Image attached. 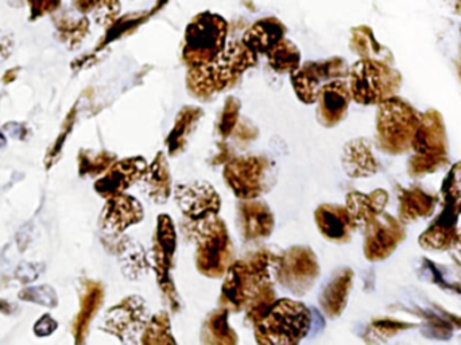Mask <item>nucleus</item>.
Masks as SVG:
<instances>
[{
	"label": "nucleus",
	"instance_id": "obj_1",
	"mask_svg": "<svg viewBox=\"0 0 461 345\" xmlns=\"http://www.w3.org/2000/svg\"><path fill=\"white\" fill-rule=\"evenodd\" d=\"M258 56L243 42H230L211 63L187 69V87L197 99L211 98L214 93L234 87Z\"/></svg>",
	"mask_w": 461,
	"mask_h": 345
},
{
	"label": "nucleus",
	"instance_id": "obj_2",
	"mask_svg": "<svg viewBox=\"0 0 461 345\" xmlns=\"http://www.w3.org/2000/svg\"><path fill=\"white\" fill-rule=\"evenodd\" d=\"M281 256L259 250L248 258L235 261L224 274L220 302L228 312L245 309L251 297L264 283L277 277Z\"/></svg>",
	"mask_w": 461,
	"mask_h": 345
},
{
	"label": "nucleus",
	"instance_id": "obj_3",
	"mask_svg": "<svg viewBox=\"0 0 461 345\" xmlns=\"http://www.w3.org/2000/svg\"><path fill=\"white\" fill-rule=\"evenodd\" d=\"M312 313L302 302L291 298L275 301L269 315L254 326L258 344H299L309 334Z\"/></svg>",
	"mask_w": 461,
	"mask_h": 345
},
{
	"label": "nucleus",
	"instance_id": "obj_4",
	"mask_svg": "<svg viewBox=\"0 0 461 345\" xmlns=\"http://www.w3.org/2000/svg\"><path fill=\"white\" fill-rule=\"evenodd\" d=\"M222 177L238 199H259L277 184V163L267 155H242L225 163Z\"/></svg>",
	"mask_w": 461,
	"mask_h": 345
},
{
	"label": "nucleus",
	"instance_id": "obj_5",
	"mask_svg": "<svg viewBox=\"0 0 461 345\" xmlns=\"http://www.w3.org/2000/svg\"><path fill=\"white\" fill-rule=\"evenodd\" d=\"M196 267L208 278H220L235 262L227 224L219 216L197 221L195 227Z\"/></svg>",
	"mask_w": 461,
	"mask_h": 345
},
{
	"label": "nucleus",
	"instance_id": "obj_6",
	"mask_svg": "<svg viewBox=\"0 0 461 345\" xmlns=\"http://www.w3.org/2000/svg\"><path fill=\"white\" fill-rule=\"evenodd\" d=\"M227 22L219 15L203 13L197 15L185 31L182 58L187 66L211 63L224 49Z\"/></svg>",
	"mask_w": 461,
	"mask_h": 345
},
{
	"label": "nucleus",
	"instance_id": "obj_7",
	"mask_svg": "<svg viewBox=\"0 0 461 345\" xmlns=\"http://www.w3.org/2000/svg\"><path fill=\"white\" fill-rule=\"evenodd\" d=\"M421 119L412 107L391 96L379 104L377 116L378 141L383 149L402 152L413 144Z\"/></svg>",
	"mask_w": 461,
	"mask_h": 345
},
{
	"label": "nucleus",
	"instance_id": "obj_8",
	"mask_svg": "<svg viewBox=\"0 0 461 345\" xmlns=\"http://www.w3.org/2000/svg\"><path fill=\"white\" fill-rule=\"evenodd\" d=\"M399 74L387 65L363 58L350 72L351 96L363 106L380 104L394 96L398 88Z\"/></svg>",
	"mask_w": 461,
	"mask_h": 345
},
{
	"label": "nucleus",
	"instance_id": "obj_9",
	"mask_svg": "<svg viewBox=\"0 0 461 345\" xmlns=\"http://www.w3.org/2000/svg\"><path fill=\"white\" fill-rule=\"evenodd\" d=\"M320 277L317 255L307 246H293L281 255L275 280L294 296H305Z\"/></svg>",
	"mask_w": 461,
	"mask_h": 345
},
{
	"label": "nucleus",
	"instance_id": "obj_10",
	"mask_svg": "<svg viewBox=\"0 0 461 345\" xmlns=\"http://www.w3.org/2000/svg\"><path fill=\"white\" fill-rule=\"evenodd\" d=\"M150 310L139 296H128L107 312L103 331L117 337L122 342H141L142 333L149 323Z\"/></svg>",
	"mask_w": 461,
	"mask_h": 345
},
{
	"label": "nucleus",
	"instance_id": "obj_11",
	"mask_svg": "<svg viewBox=\"0 0 461 345\" xmlns=\"http://www.w3.org/2000/svg\"><path fill=\"white\" fill-rule=\"evenodd\" d=\"M345 73V63L340 58L310 61L291 72V84L297 98L305 104H315L318 92L326 82Z\"/></svg>",
	"mask_w": 461,
	"mask_h": 345
},
{
	"label": "nucleus",
	"instance_id": "obj_12",
	"mask_svg": "<svg viewBox=\"0 0 461 345\" xmlns=\"http://www.w3.org/2000/svg\"><path fill=\"white\" fill-rule=\"evenodd\" d=\"M173 194L181 212L195 223L216 218L222 210L219 194L206 181L178 184Z\"/></svg>",
	"mask_w": 461,
	"mask_h": 345
},
{
	"label": "nucleus",
	"instance_id": "obj_13",
	"mask_svg": "<svg viewBox=\"0 0 461 345\" xmlns=\"http://www.w3.org/2000/svg\"><path fill=\"white\" fill-rule=\"evenodd\" d=\"M177 234L170 216H158L157 227L152 237V261L162 290L168 291L171 285L170 272L176 264Z\"/></svg>",
	"mask_w": 461,
	"mask_h": 345
},
{
	"label": "nucleus",
	"instance_id": "obj_14",
	"mask_svg": "<svg viewBox=\"0 0 461 345\" xmlns=\"http://www.w3.org/2000/svg\"><path fill=\"white\" fill-rule=\"evenodd\" d=\"M147 166L149 163H147L146 158L141 157V155L115 160L107 168L106 175L96 181L95 191L106 199L125 194L128 188L142 180Z\"/></svg>",
	"mask_w": 461,
	"mask_h": 345
},
{
	"label": "nucleus",
	"instance_id": "obj_15",
	"mask_svg": "<svg viewBox=\"0 0 461 345\" xmlns=\"http://www.w3.org/2000/svg\"><path fill=\"white\" fill-rule=\"evenodd\" d=\"M351 91L347 82L343 80H332L326 82L317 96L316 116L324 127L332 128L344 120L350 107Z\"/></svg>",
	"mask_w": 461,
	"mask_h": 345
},
{
	"label": "nucleus",
	"instance_id": "obj_16",
	"mask_svg": "<svg viewBox=\"0 0 461 345\" xmlns=\"http://www.w3.org/2000/svg\"><path fill=\"white\" fill-rule=\"evenodd\" d=\"M144 218L141 203L130 194H120L107 199L101 212V227L109 234H122L128 227L141 223Z\"/></svg>",
	"mask_w": 461,
	"mask_h": 345
},
{
	"label": "nucleus",
	"instance_id": "obj_17",
	"mask_svg": "<svg viewBox=\"0 0 461 345\" xmlns=\"http://www.w3.org/2000/svg\"><path fill=\"white\" fill-rule=\"evenodd\" d=\"M364 254L369 261H382L390 255L401 237L398 223L390 216L379 215L366 227Z\"/></svg>",
	"mask_w": 461,
	"mask_h": 345
},
{
	"label": "nucleus",
	"instance_id": "obj_18",
	"mask_svg": "<svg viewBox=\"0 0 461 345\" xmlns=\"http://www.w3.org/2000/svg\"><path fill=\"white\" fill-rule=\"evenodd\" d=\"M238 220L246 240L266 239L274 231V213L258 199L242 200L238 205Z\"/></svg>",
	"mask_w": 461,
	"mask_h": 345
},
{
	"label": "nucleus",
	"instance_id": "obj_19",
	"mask_svg": "<svg viewBox=\"0 0 461 345\" xmlns=\"http://www.w3.org/2000/svg\"><path fill=\"white\" fill-rule=\"evenodd\" d=\"M315 220L318 231L326 240L337 245L350 242L355 226L343 205L323 204L316 210Z\"/></svg>",
	"mask_w": 461,
	"mask_h": 345
},
{
	"label": "nucleus",
	"instance_id": "obj_20",
	"mask_svg": "<svg viewBox=\"0 0 461 345\" xmlns=\"http://www.w3.org/2000/svg\"><path fill=\"white\" fill-rule=\"evenodd\" d=\"M139 183L142 191L155 204L163 205L168 202L171 194V175L165 152L160 151L155 155Z\"/></svg>",
	"mask_w": 461,
	"mask_h": 345
},
{
	"label": "nucleus",
	"instance_id": "obj_21",
	"mask_svg": "<svg viewBox=\"0 0 461 345\" xmlns=\"http://www.w3.org/2000/svg\"><path fill=\"white\" fill-rule=\"evenodd\" d=\"M343 168L348 177H370L378 171V163L366 139H353L345 143L342 155Z\"/></svg>",
	"mask_w": 461,
	"mask_h": 345
},
{
	"label": "nucleus",
	"instance_id": "obj_22",
	"mask_svg": "<svg viewBox=\"0 0 461 345\" xmlns=\"http://www.w3.org/2000/svg\"><path fill=\"white\" fill-rule=\"evenodd\" d=\"M387 202L385 191H375L370 194L352 192L348 194L345 208L355 229H366L379 213Z\"/></svg>",
	"mask_w": 461,
	"mask_h": 345
},
{
	"label": "nucleus",
	"instance_id": "obj_23",
	"mask_svg": "<svg viewBox=\"0 0 461 345\" xmlns=\"http://www.w3.org/2000/svg\"><path fill=\"white\" fill-rule=\"evenodd\" d=\"M352 277L351 269L340 270L321 290L318 301H320L321 309L329 317H337L344 310L351 286H352Z\"/></svg>",
	"mask_w": 461,
	"mask_h": 345
},
{
	"label": "nucleus",
	"instance_id": "obj_24",
	"mask_svg": "<svg viewBox=\"0 0 461 345\" xmlns=\"http://www.w3.org/2000/svg\"><path fill=\"white\" fill-rule=\"evenodd\" d=\"M283 39H285V28L283 23L273 18H267L251 26L243 37L242 42L258 56L267 55Z\"/></svg>",
	"mask_w": 461,
	"mask_h": 345
},
{
	"label": "nucleus",
	"instance_id": "obj_25",
	"mask_svg": "<svg viewBox=\"0 0 461 345\" xmlns=\"http://www.w3.org/2000/svg\"><path fill=\"white\" fill-rule=\"evenodd\" d=\"M203 111L197 107H184L179 111L173 130L168 136V154L174 157L184 151L190 135L195 133L196 127L200 123Z\"/></svg>",
	"mask_w": 461,
	"mask_h": 345
},
{
	"label": "nucleus",
	"instance_id": "obj_26",
	"mask_svg": "<svg viewBox=\"0 0 461 345\" xmlns=\"http://www.w3.org/2000/svg\"><path fill=\"white\" fill-rule=\"evenodd\" d=\"M119 262L122 266V272L131 280H139L147 274L149 261H147L146 251L135 240L125 237L119 243Z\"/></svg>",
	"mask_w": 461,
	"mask_h": 345
},
{
	"label": "nucleus",
	"instance_id": "obj_27",
	"mask_svg": "<svg viewBox=\"0 0 461 345\" xmlns=\"http://www.w3.org/2000/svg\"><path fill=\"white\" fill-rule=\"evenodd\" d=\"M53 25L57 31L58 39L69 49L79 47L90 30V22L87 18H76L68 12H56Z\"/></svg>",
	"mask_w": 461,
	"mask_h": 345
},
{
	"label": "nucleus",
	"instance_id": "obj_28",
	"mask_svg": "<svg viewBox=\"0 0 461 345\" xmlns=\"http://www.w3.org/2000/svg\"><path fill=\"white\" fill-rule=\"evenodd\" d=\"M201 339L208 344H237L238 337L228 323V310L222 307L212 313L203 325Z\"/></svg>",
	"mask_w": 461,
	"mask_h": 345
},
{
	"label": "nucleus",
	"instance_id": "obj_29",
	"mask_svg": "<svg viewBox=\"0 0 461 345\" xmlns=\"http://www.w3.org/2000/svg\"><path fill=\"white\" fill-rule=\"evenodd\" d=\"M275 301H277V293H275L274 282L270 280L264 283L246 305V318L256 326L269 315Z\"/></svg>",
	"mask_w": 461,
	"mask_h": 345
},
{
	"label": "nucleus",
	"instance_id": "obj_30",
	"mask_svg": "<svg viewBox=\"0 0 461 345\" xmlns=\"http://www.w3.org/2000/svg\"><path fill=\"white\" fill-rule=\"evenodd\" d=\"M270 66L278 73H291L300 66L299 47L288 39H281L269 53H267Z\"/></svg>",
	"mask_w": 461,
	"mask_h": 345
},
{
	"label": "nucleus",
	"instance_id": "obj_31",
	"mask_svg": "<svg viewBox=\"0 0 461 345\" xmlns=\"http://www.w3.org/2000/svg\"><path fill=\"white\" fill-rule=\"evenodd\" d=\"M142 344H176L171 334L170 318L166 312H158L150 317L141 337Z\"/></svg>",
	"mask_w": 461,
	"mask_h": 345
},
{
	"label": "nucleus",
	"instance_id": "obj_32",
	"mask_svg": "<svg viewBox=\"0 0 461 345\" xmlns=\"http://www.w3.org/2000/svg\"><path fill=\"white\" fill-rule=\"evenodd\" d=\"M101 301H103V289L100 288L99 283H91L88 286L84 299H83L82 310H80L79 318H77V336H83L84 332L87 331L88 323H91L93 315L98 312Z\"/></svg>",
	"mask_w": 461,
	"mask_h": 345
},
{
	"label": "nucleus",
	"instance_id": "obj_33",
	"mask_svg": "<svg viewBox=\"0 0 461 345\" xmlns=\"http://www.w3.org/2000/svg\"><path fill=\"white\" fill-rule=\"evenodd\" d=\"M117 160V157L109 152H99V154H83L80 158V171L82 175H100L106 171L112 163Z\"/></svg>",
	"mask_w": 461,
	"mask_h": 345
},
{
	"label": "nucleus",
	"instance_id": "obj_34",
	"mask_svg": "<svg viewBox=\"0 0 461 345\" xmlns=\"http://www.w3.org/2000/svg\"><path fill=\"white\" fill-rule=\"evenodd\" d=\"M20 298L23 301L34 302V304L44 305L48 307L57 306V294L55 289L50 286H37V288H29L21 291Z\"/></svg>",
	"mask_w": 461,
	"mask_h": 345
},
{
	"label": "nucleus",
	"instance_id": "obj_35",
	"mask_svg": "<svg viewBox=\"0 0 461 345\" xmlns=\"http://www.w3.org/2000/svg\"><path fill=\"white\" fill-rule=\"evenodd\" d=\"M239 101L235 100V99H230L225 103L219 125V131L222 136L230 135L237 125L238 117H239Z\"/></svg>",
	"mask_w": 461,
	"mask_h": 345
},
{
	"label": "nucleus",
	"instance_id": "obj_36",
	"mask_svg": "<svg viewBox=\"0 0 461 345\" xmlns=\"http://www.w3.org/2000/svg\"><path fill=\"white\" fill-rule=\"evenodd\" d=\"M28 4L30 9V22H36L45 15L55 14L61 7V0H28Z\"/></svg>",
	"mask_w": 461,
	"mask_h": 345
},
{
	"label": "nucleus",
	"instance_id": "obj_37",
	"mask_svg": "<svg viewBox=\"0 0 461 345\" xmlns=\"http://www.w3.org/2000/svg\"><path fill=\"white\" fill-rule=\"evenodd\" d=\"M119 2L117 0H100L93 10V17L99 25H109L119 14Z\"/></svg>",
	"mask_w": 461,
	"mask_h": 345
},
{
	"label": "nucleus",
	"instance_id": "obj_38",
	"mask_svg": "<svg viewBox=\"0 0 461 345\" xmlns=\"http://www.w3.org/2000/svg\"><path fill=\"white\" fill-rule=\"evenodd\" d=\"M41 264H21V266L18 267L17 270L18 280H22V282L25 283L31 282V280H37V278H39V272H41Z\"/></svg>",
	"mask_w": 461,
	"mask_h": 345
},
{
	"label": "nucleus",
	"instance_id": "obj_39",
	"mask_svg": "<svg viewBox=\"0 0 461 345\" xmlns=\"http://www.w3.org/2000/svg\"><path fill=\"white\" fill-rule=\"evenodd\" d=\"M14 50V37L12 31H0V63L6 61Z\"/></svg>",
	"mask_w": 461,
	"mask_h": 345
},
{
	"label": "nucleus",
	"instance_id": "obj_40",
	"mask_svg": "<svg viewBox=\"0 0 461 345\" xmlns=\"http://www.w3.org/2000/svg\"><path fill=\"white\" fill-rule=\"evenodd\" d=\"M56 329H57V321L53 320L49 315H47L37 321L36 326H34V333L39 337L49 336Z\"/></svg>",
	"mask_w": 461,
	"mask_h": 345
},
{
	"label": "nucleus",
	"instance_id": "obj_41",
	"mask_svg": "<svg viewBox=\"0 0 461 345\" xmlns=\"http://www.w3.org/2000/svg\"><path fill=\"white\" fill-rule=\"evenodd\" d=\"M74 7L80 13V14H87V13L93 12L95 7L98 6L100 0H72Z\"/></svg>",
	"mask_w": 461,
	"mask_h": 345
},
{
	"label": "nucleus",
	"instance_id": "obj_42",
	"mask_svg": "<svg viewBox=\"0 0 461 345\" xmlns=\"http://www.w3.org/2000/svg\"><path fill=\"white\" fill-rule=\"evenodd\" d=\"M450 248L455 251L456 258L461 262V229L457 234L453 237L452 243H450Z\"/></svg>",
	"mask_w": 461,
	"mask_h": 345
},
{
	"label": "nucleus",
	"instance_id": "obj_43",
	"mask_svg": "<svg viewBox=\"0 0 461 345\" xmlns=\"http://www.w3.org/2000/svg\"><path fill=\"white\" fill-rule=\"evenodd\" d=\"M0 312L10 315L12 313V305L7 301H4V299H0Z\"/></svg>",
	"mask_w": 461,
	"mask_h": 345
},
{
	"label": "nucleus",
	"instance_id": "obj_44",
	"mask_svg": "<svg viewBox=\"0 0 461 345\" xmlns=\"http://www.w3.org/2000/svg\"><path fill=\"white\" fill-rule=\"evenodd\" d=\"M20 71V68L13 69V71L7 72L6 77H4V82H13L15 79V74Z\"/></svg>",
	"mask_w": 461,
	"mask_h": 345
},
{
	"label": "nucleus",
	"instance_id": "obj_45",
	"mask_svg": "<svg viewBox=\"0 0 461 345\" xmlns=\"http://www.w3.org/2000/svg\"><path fill=\"white\" fill-rule=\"evenodd\" d=\"M4 143H6V139H4V136L0 134V147L4 146Z\"/></svg>",
	"mask_w": 461,
	"mask_h": 345
}]
</instances>
